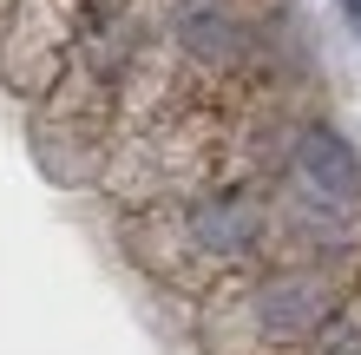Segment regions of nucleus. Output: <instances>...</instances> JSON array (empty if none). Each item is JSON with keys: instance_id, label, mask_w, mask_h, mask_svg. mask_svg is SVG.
<instances>
[{"instance_id": "nucleus-1", "label": "nucleus", "mask_w": 361, "mask_h": 355, "mask_svg": "<svg viewBox=\"0 0 361 355\" xmlns=\"http://www.w3.org/2000/svg\"><path fill=\"white\" fill-rule=\"evenodd\" d=\"M348 309V283L329 263H269L217 283L204 303L210 355H302Z\"/></svg>"}, {"instance_id": "nucleus-2", "label": "nucleus", "mask_w": 361, "mask_h": 355, "mask_svg": "<svg viewBox=\"0 0 361 355\" xmlns=\"http://www.w3.org/2000/svg\"><path fill=\"white\" fill-rule=\"evenodd\" d=\"M263 237H269V217L257 198L210 191L164 211L158 231L138 237V257L152 263V277H171V283H230L243 270H257Z\"/></svg>"}, {"instance_id": "nucleus-3", "label": "nucleus", "mask_w": 361, "mask_h": 355, "mask_svg": "<svg viewBox=\"0 0 361 355\" xmlns=\"http://www.w3.org/2000/svg\"><path fill=\"white\" fill-rule=\"evenodd\" d=\"M295 184H302V198L315 204V211H361V164L348 152V138L335 132V125H302L295 132Z\"/></svg>"}, {"instance_id": "nucleus-4", "label": "nucleus", "mask_w": 361, "mask_h": 355, "mask_svg": "<svg viewBox=\"0 0 361 355\" xmlns=\"http://www.w3.org/2000/svg\"><path fill=\"white\" fill-rule=\"evenodd\" d=\"M178 47L190 59H210V66H230V59H243V27L230 20L224 7H184L178 13Z\"/></svg>"}, {"instance_id": "nucleus-5", "label": "nucleus", "mask_w": 361, "mask_h": 355, "mask_svg": "<svg viewBox=\"0 0 361 355\" xmlns=\"http://www.w3.org/2000/svg\"><path fill=\"white\" fill-rule=\"evenodd\" d=\"M335 7H342V13H348V27L361 33V0H335Z\"/></svg>"}]
</instances>
